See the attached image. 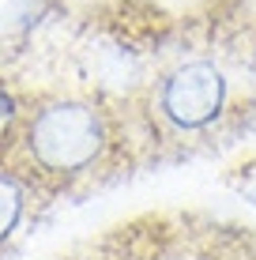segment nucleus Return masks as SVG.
I'll use <instances>...</instances> for the list:
<instances>
[{"mask_svg":"<svg viewBox=\"0 0 256 260\" xmlns=\"http://www.w3.org/2000/svg\"><path fill=\"white\" fill-rule=\"evenodd\" d=\"M4 158L53 204L60 196L132 174L117 106L87 91H34Z\"/></svg>","mask_w":256,"mask_h":260,"instance_id":"f257e3e1","label":"nucleus"},{"mask_svg":"<svg viewBox=\"0 0 256 260\" xmlns=\"http://www.w3.org/2000/svg\"><path fill=\"white\" fill-rule=\"evenodd\" d=\"M113 106L125 124L132 170H143L192 158L223 143L237 117V91L215 57L192 53L158 68L125 102Z\"/></svg>","mask_w":256,"mask_h":260,"instance_id":"f03ea898","label":"nucleus"},{"mask_svg":"<svg viewBox=\"0 0 256 260\" xmlns=\"http://www.w3.org/2000/svg\"><path fill=\"white\" fill-rule=\"evenodd\" d=\"M91 260H256V226L207 211H147L113 226Z\"/></svg>","mask_w":256,"mask_h":260,"instance_id":"7ed1b4c3","label":"nucleus"},{"mask_svg":"<svg viewBox=\"0 0 256 260\" xmlns=\"http://www.w3.org/2000/svg\"><path fill=\"white\" fill-rule=\"evenodd\" d=\"M46 204L49 200L30 177H23L8 158H0V256L23 241V234L38 222V211Z\"/></svg>","mask_w":256,"mask_h":260,"instance_id":"20e7f679","label":"nucleus"},{"mask_svg":"<svg viewBox=\"0 0 256 260\" xmlns=\"http://www.w3.org/2000/svg\"><path fill=\"white\" fill-rule=\"evenodd\" d=\"M23 98L26 94H19L8 79H0V158L15 140V128H19V117H23Z\"/></svg>","mask_w":256,"mask_h":260,"instance_id":"39448f33","label":"nucleus"}]
</instances>
